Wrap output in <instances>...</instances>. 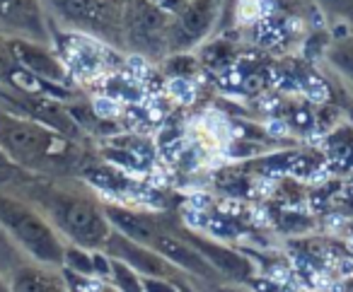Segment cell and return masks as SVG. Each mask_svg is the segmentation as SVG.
I'll list each match as a JSON object with an SVG mask.
<instances>
[{"mask_svg": "<svg viewBox=\"0 0 353 292\" xmlns=\"http://www.w3.org/2000/svg\"><path fill=\"white\" fill-rule=\"evenodd\" d=\"M0 152L15 165L37 169L65 155V140L39 123L0 109Z\"/></svg>", "mask_w": 353, "mask_h": 292, "instance_id": "6da1fadb", "label": "cell"}, {"mask_svg": "<svg viewBox=\"0 0 353 292\" xmlns=\"http://www.w3.org/2000/svg\"><path fill=\"white\" fill-rule=\"evenodd\" d=\"M0 229L41 263L61 258V244L46 220L15 196L0 194Z\"/></svg>", "mask_w": 353, "mask_h": 292, "instance_id": "7a4b0ae2", "label": "cell"}, {"mask_svg": "<svg viewBox=\"0 0 353 292\" xmlns=\"http://www.w3.org/2000/svg\"><path fill=\"white\" fill-rule=\"evenodd\" d=\"M0 30L12 34L41 39L44 22H41L39 0H0Z\"/></svg>", "mask_w": 353, "mask_h": 292, "instance_id": "3957f363", "label": "cell"}, {"mask_svg": "<svg viewBox=\"0 0 353 292\" xmlns=\"http://www.w3.org/2000/svg\"><path fill=\"white\" fill-rule=\"evenodd\" d=\"M8 285H10V292H65L59 278L32 266L17 268Z\"/></svg>", "mask_w": 353, "mask_h": 292, "instance_id": "277c9868", "label": "cell"}, {"mask_svg": "<svg viewBox=\"0 0 353 292\" xmlns=\"http://www.w3.org/2000/svg\"><path fill=\"white\" fill-rule=\"evenodd\" d=\"M167 90H170V94L176 102L182 104H194V99H196V90H194V85L189 80H172L167 85Z\"/></svg>", "mask_w": 353, "mask_h": 292, "instance_id": "5b68a950", "label": "cell"}, {"mask_svg": "<svg viewBox=\"0 0 353 292\" xmlns=\"http://www.w3.org/2000/svg\"><path fill=\"white\" fill-rule=\"evenodd\" d=\"M305 94H307L312 102H324V99L329 97V92H327V85L322 83V80H317V78H310L307 80V85H305Z\"/></svg>", "mask_w": 353, "mask_h": 292, "instance_id": "8992f818", "label": "cell"}, {"mask_svg": "<svg viewBox=\"0 0 353 292\" xmlns=\"http://www.w3.org/2000/svg\"><path fill=\"white\" fill-rule=\"evenodd\" d=\"M94 114L102 118H112L119 114V104L112 97H97L94 99Z\"/></svg>", "mask_w": 353, "mask_h": 292, "instance_id": "52a82bcc", "label": "cell"}, {"mask_svg": "<svg viewBox=\"0 0 353 292\" xmlns=\"http://www.w3.org/2000/svg\"><path fill=\"white\" fill-rule=\"evenodd\" d=\"M126 65H128L131 78H145L148 75V63L141 59V56H131V59L126 61Z\"/></svg>", "mask_w": 353, "mask_h": 292, "instance_id": "ba28073f", "label": "cell"}, {"mask_svg": "<svg viewBox=\"0 0 353 292\" xmlns=\"http://www.w3.org/2000/svg\"><path fill=\"white\" fill-rule=\"evenodd\" d=\"M184 222L192 225V227H206L208 220H206V215H203V210L189 208V210H184Z\"/></svg>", "mask_w": 353, "mask_h": 292, "instance_id": "9c48e42d", "label": "cell"}, {"mask_svg": "<svg viewBox=\"0 0 353 292\" xmlns=\"http://www.w3.org/2000/svg\"><path fill=\"white\" fill-rule=\"evenodd\" d=\"M269 136H274V138H285L288 136V126H285L283 121H269Z\"/></svg>", "mask_w": 353, "mask_h": 292, "instance_id": "30bf717a", "label": "cell"}, {"mask_svg": "<svg viewBox=\"0 0 353 292\" xmlns=\"http://www.w3.org/2000/svg\"><path fill=\"white\" fill-rule=\"evenodd\" d=\"M208 203H211V198H208L206 194H196V196L192 198V203H189V205H192L194 210H206V208H208Z\"/></svg>", "mask_w": 353, "mask_h": 292, "instance_id": "8fae6325", "label": "cell"}, {"mask_svg": "<svg viewBox=\"0 0 353 292\" xmlns=\"http://www.w3.org/2000/svg\"><path fill=\"white\" fill-rule=\"evenodd\" d=\"M327 176H329L327 167H319V169H312V174H310V181H314V184H322Z\"/></svg>", "mask_w": 353, "mask_h": 292, "instance_id": "7c38bea8", "label": "cell"}, {"mask_svg": "<svg viewBox=\"0 0 353 292\" xmlns=\"http://www.w3.org/2000/svg\"><path fill=\"white\" fill-rule=\"evenodd\" d=\"M256 194H261V196L274 194V184H271V181H256Z\"/></svg>", "mask_w": 353, "mask_h": 292, "instance_id": "4fadbf2b", "label": "cell"}, {"mask_svg": "<svg viewBox=\"0 0 353 292\" xmlns=\"http://www.w3.org/2000/svg\"><path fill=\"white\" fill-rule=\"evenodd\" d=\"M336 268L343 273V275H351V273H353V261H351V258H343L341 263H336Z\"/></svg>", "mask_w": 353, "mask_h": 292, "instance_id": "5bb4252c", "label": "cell"}, {"mask_svg": "<svg viewBox=\"0 0 353 292\" xmlns=\"http://www.w3.org/2000/svg\"><path fill=\"white\" fill-rule=\"evenodd\" d=\"M341 222H343L341 215H332V218H329V225H332V227H341Z\"/></svg>", "mask_w": 353, "mask_h": 292, "instance_id": "9a60e30c", "label": "cell"}, {"mask_svg": "<svg viewBox=\"0 0 353 292\" xmlns=\"http://www.w3.org/2000/svg\"><path fill=\"white\" fill-rule=\"evenodd\" d=\"M10 165H12V162L8 160V157L3 155V152H0V169H8V167H10Z\"/></svg>", "mask_w": 353, "mask_h": 292, "instance_id": "2e32d148", "label": "cell"}, {"mask_svg": "<svg viewBox=\"0 0 353 292\" xmlns=\"http://www.w3.org/2000/svg\"><path fill=\"white\" fill-rule=\"evenodd\" d=\"M0 292H10V285H8V280L3 275H0Z\"/></svg>", "mask_w": 353, "mask_h": 292, "instance_id": "e0dca14e", "label": "cell"}]
</instances>
